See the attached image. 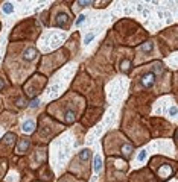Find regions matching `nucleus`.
Listing matches in <instances>:
<instances>
[{
  "label": "nucleus",
  "mask_w": 178,
  "mask_h": 182,
  "mask_svg": "<svg viewBox=\"0 0 178 182\" xmlns=\"http://www.w3.org/2000/svg\"><path fill=\"white\" fill-rule=\"evenodd\" d=\"M142 85L145 88H151L154 84H155V73H146L143 78H142Z\"/></svg>",
  "instance_id": "nucleus-1"
},
{
  "label": "nucleus",
  "mask_w": 178,
  "mask_h": 182,
  "mask_svg": "<svg viewBox=\"0 0 178 182\" xmlns=\"http://www.w3.org/2000/svg\"><path fill=\"white\" fill-rule=\"evenodd\" d=\"M55 25L59 26V28H69V17L64 15V14H59L58 15V20L55 21Z\"/></svg>",
  "instance_id": "nucleus-2"
},
{
  "label": "nucleus",
  "mask_w": 178,
  "mask_h": 182,
  "mask_svg": "<svg viewBox=\"0 0 178 182\" xmlns=\"http://www.w3.org/2000/svg\"><path fill=\"white\" fill-rule=\"evenodd\" d=\"M23 58H25L26 61H32V59H35V58H37V49H35V47H29V49H26L25 53H23Z\"/></svg>",
  "instance_id": "nucleus-3"
},
{
  "label": "nucleus",
  "mask_w": 178,
  "mask_h": 182,
  "mask_svg": "<svg viewBox=\"0 0 178 182\" xmlns=\"http://www.w3.org/2000/svg\"><path fill=\"white\" fill-rule=\"evenodd\" d=\"M34 128H35V123H34L32 120H28V122L23 123V132H25V134L34 132Z\"/></svg>",
  "instance_id": "nucleus-4"
},
{
  "label": "nucleus",
  "mask_w": 178,
  "mask_h": 182,
  "mask_svg": "<svg viewBox=\"0 0 178 182\" xmlns=\"http://www.w3.org/2000/svg\"><path fill=\"white\" fill-rule=\"evenodd\" d=\"M28 147H29V141H28V140H21V141L18 143V146H17V152H18V153H23V152H26Z\"/></svg>",
  "instance_id": "nucleus-5"
},
{
  "label": "nucleus",
  "mask_w": 178,
  "mask_h": 182,
  "mask_svg": "<svg viewBox=\"0 0 178 182\" xmlns=\"http://www.w3.org/2000/svg\"><path fill=\"white\" fill-rule=\"evenodd\" d=\"M75 122V111H72V109H67L65 111V123H73Z\"/></svg>",
  "instance_id": "nucleus-6"
},
{
  "label": "nucleus",
  "mask_w": 178,
  "mask_h": 182,
  "mask_svg": "<svg viewBox=\"0 0 178 182\" xmlns=\"http://www.w3.org/2000/svg\"><path fill=\"white\" fill-rule=\"evenodd\" d=\"M90 155H92L90 149H82L79 152V159H81V161H87V159L90 158Z\"/></svg>",
  "instance_id": "nucleus-7"
},
{
  "label": "nucleus",
  "mask_w": 178,
  "mask_h": 182,
  "mask_svg": "<svg viewBox=\"0 0 178 182\" xmlns=\"http://www.w3.org/2000/svg\"><path fill=\"white\" fill-rule=\"evenodd\" d=\"M152 47H154V44H152V43H146V44H142V46H140L139 50H140V52H151Z\"/></svg>",
  "instance_id": "nucleus-8"
},
{
  "label": "nucleus",
  "mask_w": 178,
  "mask_h": 182,
  "mask_svg": "<svg viewBox=\"0 0 178 182\" xmlns=\"http://www.w3.org/2000/svg\"><path fill=\"white\" fill-rule=\"evenodd\" d=\"M131 152H132V146H131V144H123V146H122V153H123L125 156H129Z\"/></svg>",
  "instance_id": "nucleus-9"
},
{
  "label": "nucleus",
  "mask_w": 178,
  "mask_h": 182,
  "mask_svg": "<svg viewBox=\"0 0 178 182\" xmlns=\"http://www.w3.org/2000/svg\"><path fill=\"white\" fill-rule=\"evenodd\" d=\"M12 11H14L12 3H5V5H3V12H5V14H11Z\"/></svg>",
  "instance_id": "nucleus-10"
},
{
  "label": "nucleus",
  "mask_w": 178,
  "mask_h": 182,
  "mask_svg": "<svg viewBox=\"0 0 178 182\" xmlns=\"http://www.w3.org/2000/svg\"><path fill=\"white\" fill-rule=\"evenodd\" d=\"M101 166H102V161H101V156L98 155V156L95 158V170L99 172V170H101Z\"/></svg>",
  "instance_id": "nucleus-11"
},
{
  "label": "nucleus",
  "mask_w": 178,
  "mask_h": 182,
  "mask_svg": "<svg viewBox=\"0 0 178 182\" xmlns=\"http://www.w3.org/2000/svg\"><path fill=\"white\" fill-rule=\"evenodd\" d=\"M129 65H131V62H129V61H122V64H120L122 72H128V70H129Z\"/></svg>",
  "instance_id": "nucleus-12"
},
{
  "label": "nucleus",
  "mask_w": 178,
  "mask_h": 182,
  "mask_svg": "<svg viewBox=\"0 0 178 182\" xmlns=\"http://www.w3.org/2000/svg\"><path fill=\"white\" fill-rule=\"evenodd\" d=\"M93 38H95V34H88V35L85 37V40H84V43H85V44H88V43H90V41H92Z\"/></svg>",
  "instance_id": "nucleus-13"
},
{
  "label": "nucleus",
  "mask_w": 178,
  "mask_h": 182,
  "mask_svg": "<svg viewBox=\"0 0 178 182\" xmlns=\"http://www.w3.org/2000/svg\"><path fill=\"white\" fill-rule=\"evenodd\" d=\"M145 158H146V150H142L140 153H139V161H145Z\"/></svg>",
  "instance_id": "nucleus-14"
},
{
  "label": "nucleus",
  "mask_w": 178,
  "mask_h": 182,
  "mask_svg": "<svg viewBox=\"0 0 178 182\" xmlns=\"http://www.w3.org/2000/svg\"><path fill=\"white\" fill-rule=\"evenodd\" d=\"M84 20H85V15H84V14H81V15L76 18V26H79V25H81V23H82Z\"/></svg>",
  "instance_id": "nucleus-15"
},
{
  "label": "nucleus",
  "mask_w": 178,
  "mask_h": 182,
  "mask_svg": "<svg viewBox=\"0 0 178 182\" xmlns=\"http://www.w3.org/2000/svg\"><path fill=\"white\" fill-rule=\"evenodd\" d=\"M169 114H170V116H176V114H178V108L176 106H172L169 109Z\"/></svg>",
  "instance_id": "nucleus-16"
},
{
  "label": "nucleus",
  "mask_w": 178,
  "mask_h": 182,
  "mask_svg": "<svg viewBox=\"0 0 178 182\" xmlns=\"http://www.w3.org/2000/svg\"><path fill=\"white\" fill-rule=\"evenodd\" d=\"M5 138H6V143L9 144V143H12V140H14V134H8L6 136H5Z\"/></svg>",
  "instance_id": "nucleus-17"
},
{
  "label": "nucleus",
  "mask_w": 178,
  "mask_h": 182,
  "mask_svg": "<svg viewBox=\"0 0 178 182\" xmlns=\"http://www.w3.org/2000/svg\"><path fill=\"white\" fill-rule=\"evenodd\" d=\"M31 106H32V108H37V106H38V100H32V102H31Z\"/></svg>",
  "instance_id": "nucleus-18"
},
{
  "label": "nucleus",
  "mask_w": 178,
  "mask_h": 182,
  "mask_svg": "<svg viewBox=\"0 0 178 182\" xmlns=\"http://www.w3.org/2000/svg\"><path fill=\"white\" fill-rule=\"evenodd\" d=\"M0 88H3V82L2 81H0Z\"/></svg>",
  "instance_id": "nucleus-19"
}]
</instances>
